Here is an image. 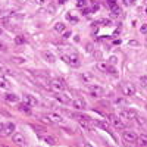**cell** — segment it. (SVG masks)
<instances>
[{
  "label": "cell",
  "mask_w": 147,
  "mask_h": 147,
  "mask_svg": "<svg viewBox=\"0 0 147 147\" xmlns=\"http://www.w3.org/2000/svg\"><path fill=\"white\" fill-rule=\"evenodd\" d=\"M60 57H62V60H63L65 63H68V65H71L74 68H78L80 66V57L75 53H72V55H62Z\"/></svg>",
  "instance_id": "cell-1"
},
{
  "label": "cell",
  "mask_w": 147,
  "mask_h": 147,
  "mask_svg": "<svg viewBox=\"0 0 147 147\" xmlns=\"http://www.w3.org/2000/svg\"><path fill=\"white\" fill-rule=\"evenodd\" d=\"M43 122H47V124H57V122H63V118L60 116L59 113H55V112H50L44 115L43 118Z\"/></svg>",
  "instance_id": "cell-2"
},
{
  "label": "cell",
  "mask_w": 147,
  "mask_h": 147,
  "mask_svg": "<svg viewBox=\"0 0 147 147\" xmlns=\"http://www.w3.org/2000/svg\"><path fill=\"white\" fill-rule=\"evenodd\" d=\"M50 88L55 91V93H62V91H65V82L62 81V80H59V78H55V80H52L50 81Z\"/></svg>",
  "instance_id": "cell-3"
},
{
  "label": "cell",
  "mask_w": 147,
  "mask_h": 147,
  "mask_svg": "<svg viewBox=\"0 0 147 147\" xmlns=\"http://www.w3.org/2000/svg\"><path fill=\"white\" fill-rule=\"evenodd\" d=\"M107 119L110 121V124H112L115 128H118V129H125V122L122 121L119 116H116V115H113V113H110L109 116H107Z\"/></svg>",
  "instance_id": "cell-4"
},
{
  "label": "cell",
  "mask_w": 147,
  "mask_h": 147,
  "mask_svg": "<svg viewBox=\"0 0 147 147\" xmlns=\"http://www.w3.org/2000/svg\"><path fill=\"white\" fill-rule=\"evenodd\" d=\"M121 91L125 97H132L134 94H136V87H134L131 82H124L121 85Z\"/></svg>",
  "instance_id": "cell-5"
},
{
  "label": "cell",
  "mask_w": 147,
  "mask_h": 147,
  "mask_svg": "<svg viewBox=\"0 0 147 147\" xmlns=\"http://www.w3.org/2000/svg\"><path fill=\"white\" fill-rule=\"evenodd\" d=\"M119 118L125 119V121H136L137 119V113L131 109H122L119 112Z\"/></svg>",
  "instance_id": "cell-6"
},
{
  "label": "cell",
  "mask_w": 147,
  "mask_h": 147,
  "mask_svg": "<svg viewBox=\"0 0 147 147\" xmlns=\"http://www.w3.org/2000/svg\"><path fill=\"white\" fill-rule=\"evenodd\" d=\"M137 137L138 136L134 131H124L122 132V140H124L125 143H129V144L137 143Z\"/></svg>",
  "instance_id": "cell-7"
},
{
  "label": "cell",
  "mask_w": 147,
  "mask_h": 147,
  "mask_svg": "<svg viewBox=\"0 0 147 147\" xmlns=\"http://www.w3.org/2000/svg\"><path fill=\"white\" fill-rule=\"evenodd\" d=\"M71 105H72V107H74V109H80V110H82V109L87 107V103H85V100L82 99V97L74 99V100L71 102Z\"/></svg>",
  "instance_id": "cell-8"
},
{
  "label": "cell",
  "mask_w": 147,
  "mask_h": 147,
  "mask_svg": "<svg viewBox=\"0 0 147 147\" xmlns=\"http://www.w3.org/2000/svg\"><path fill=\"white\" fill-rule=\"evenodd\" d=\"M88 91H90V94H91L93 97H100V96H103V93H105V90L100 87V85H90Z\"/></svg>",
  "instance_id": "cell-9"
},
{
  "label": "cell",
  "mask_w": 147,
  "mask_h": 147,
  "mask_svg": "<svg viewBox=\"0 0 147 147\" xmlns=\"http://www.w3.org/2000/svg\"><path fill=\"white\" fill-rule=\"evenodd\" d=\"M12 141L18 146H24L25 144V137H24V134H21V132H13L12 134Z\"/></svg>",
  "instance_id": "cell-10"
},
{
  "label": "cell",
  "mask_w": 147,
  "mask_h": 147,
  "mask_svg": "<svg viewBox=\"0 0 147 147\" xmlns=\"http://www.w3.org/2000/svg\"><path fill=\"white\" fill-rule=\"evenodd\" d=\"M24 103L31 107V106H37V105H38V100H37L32 94H25V96H24Z\"/></svg>",
  "instance_id": "cell-11"
},
{
  "label": "cell",
  "mask_w": 147,
  "mask_h": 147,
  "mask_svg": "<svg viewBox=\"0 0 147 147\" xmlns=\"http://www.w3.org/2000/svg\"><path fill=\"white\" fill-rule=\"evenodd\" d=\"M19 97L15 94V93H6L5 94V102L9 103V105H13V103H18Z\"/></svg>",
  "instance_id": "cell-12"
},
{
  "label": "cell",
  "mask_w": 147,
  "mask_h": 147,
  "mask_svg": "<svg viewBox=\"0 0 147 147\" xmlns=\"http://www.w3.org/2000/svg\"><path fill=\"white\" fill-rule=\"evenodd\" d=\"M97 68H99L100 71H103V72H112V74H115V69L110 66L107 62H99V63H97Z\"/></svg>",
  "instance_id": "cell-13"
},
{
  "label": "cell",
  "mask_w": 147,
  "mask_h": 147,
  "mask_svg": "<svg viewBox=\"0 0 147 147\" xmlns=\"http://www.w3.org/2000/svg\"><path fill=\"white\" fill-rule=\"evenodd\" d=\"M16 125L13 122H6V127H5V136H12V132H15Z\"/></svg>",
  "instance_id": "cell-14"
},
{
  "label": "cell",
  "mask_w": 147,
  "mask_h": 147,
  "mask_svg": "<svg viewBox=\"0 0 147 147\" xmlns=\"http://www.w3.org/2000/svg\"><path fill=\"white\" fill-rule=\"evenodd\" d=\"M55 99H56L57 102H60V103H63V105H69V103H71V100L68 99L65 94H62V93H56Z\"/></svg>",
  "instance_id": "cell-15"
},
{
  "label": "cell",
  "mask_w": 147,
  "mask_h": 147,
  "mask_svg": "<svg viewBox=\"0 0 147 147\" xmlns=\"http://www.w3.org/2000/svg\"><path fill=\"white\" fill-rule=\"evenodd\" d=\"M43 57H44V59L47 60L49 63H55V62H56V56H55V55H53V53H52L50 50L44 52V53H43Z\"/></svg>",
  "instance_id": "cell-16"
},
{
  "label": "cell",
  "mask_w": 147,
  "mask_h": 147,
  "mask_svg": "<svg viewBox=\"0 0 147 147\" xmlns=\"http://www.w3.org/2000/svg\"><path fill=\"white\" fill-rule=\"evenodd\" d=\"M43 141H44L46 144H49V146H56V144H57V140H56V137H53V136H44V137H43Z\"/></svg>",
  "instance_id": "cell-17"
},
{
  "label": "cell",
  "mask_w": 147,
  "mask_h": 147,
  "mask_svg": "<svg viewBox=\"0 0 147 147\" xmlns=\"http://www.w3.org/2000/svg\"><path fill=\"white\" fill-rule=\"evenodd\" d=\"M96 125L100 127V128L105 129V131H109V129H110V124H109L107 121H99V119H97V121H96Z\"/></svg>",
  "instance_id": "cell-18"
},
{
  "label": "cell",
  "mask_w": 147,
  "mask_h": 147,
  "mask_svg": "<svg viewBox=\"0 0 147 147\" xmlns=\"http://www.w3.org/2000/svg\"><path fill=\"white\" fill-rule=\"evenodd\" d=\"M57 34H62L63 31H66V27H65V24L63 22H57V24H55V28H53Z\"/></svg>",
  "instance_id": "cell-19"
},
{
  "label": "cell",
  "mask_w": 147,
  "mask_h": 147,
  "mask_svg": "<svg viewBox=\"0 0 147 147\" xmlns=\"http://www.w3.org/2000/svg\"><path fill=\"white\" fill-rule=\"evenodd\" d=\"M137 143L141 147H147V136H146V134H141L140 137H137Z\"/></svg>",
  "instance_id": "cell-20"
},
{
  "label": "cell",
  "mask_w": 147,
  "mask_h": 147,
  "mask_svg": "<svg viewBox=\"0 0 147 147\" xmlns=\"http://www.w3.org/2000/svg\"><path fill=\"white\" fill-rule=\"evenodd\" d=\"M81 80L84 81V82H91L93 81V75H91V74L90 72H84V74H81Z\"/></svg>",
  "instance_id": "cell-21"
},
{
  "label": "cell",
  "mask_w": 147,
  "mask_h": 147,
  "mask_svg": "<svg viewBox=\"0 0 147 147\" xmlns=\"http://www.w3.org/2000/svg\"><path fill=\"white\" fill-rule=\"evenodd\" d=\"M18 110H19V112H25V113H31V110H30V106H28V105H25V103H22V105H19V106H18Z\"/></svg>",
  "instance_id": "cell-22"
},
{
  "label": "cell",
  "mask_w": 147,
  "mask_h": 147,
  "mask_svg": "<svg viewBox=\"0 0 147 147\" xmlns=\"http://www.w3.org/2000/svg\"><path fill=\"white\" fill-rule=\"evenodd\" d=\"M9 81L5 77H0V88H9Z\"/></svg>",
  "instance_id": "cell-23"
},
{
  "label": "cell",
  "mask_w": 147,
  "mask_h": 147,
  "mask_svg": "<svg viewBox=\"0 0 147 147\" xmlns=\"http://www.w3.org/2000/svg\"><path fill=\"white\" fill-rule=\"evenodd\" d=\"M15 43L16 44H24V43H27V38L24 35H18L16 38H15Z\"/></svg>",
  "instance_id": "cell-24"
},
{
  "label": "cell",
  "mask_w": 147,
  "mask_h": 147,
  "mask_svg": "<svg viewBox=\"0 0 147 147\" xmlns=\"http://www.w3.org/2000/svg\"><path fill=\"white\" fill-rule=\"evenodd\" d=\"M66 19H68L71 24H77V22H78V18H77V16H74V15H71V13L66 15Z\"/></svg>",
  "instance_id": "cell-25"
},
{
  "label": "cell",
  "mask_w": 147,
  "mask_h": 147,
  "mask_svg": "<svg viewBox=\"0 0 147 147\" xmlns=\"http://www.w3.org/2000/svg\"><path fill=\"white\" fill-rule=\"evenodd\" d=\"M140 84H141V87H147V75L140 77Z\"/></svg>",
  "instance_id": "cell-26"
},
{
  "label": "cell",
  "mask_w": 147,
  "mask_h": 147,
  "mask_svg": "<svg viewBox=\"0 0 147 147\" xmlns=\"http://www.w3.org/2000/svg\"><path fill=\"white\" fill-rule=\"evenodd\" d=\"M5 127L6 122H0V136H5Z\"/></svg>",
  "instance_id": "cell-27"
},
{
  "label": "cell",
  "mask_w": 147,
  "mask_h": 147,
  "mask_svg": "<svg viewBox=\"0 0 147 147\" xmlns=\"http://www.w3.org/2000/svg\"><path fill=\"white\" fill-rule=\"evenodd\" d=\"M62 34H63V35H62V38H63V40H68L69 37H71V31H63Z\"/></svg>",
  "instance_id": "cell-28"
},
{
  "label": "cell",
  "mask_w": 147,
  "mask_h": 147,
  "mask_svg": "<svg viewBox=\"0 0 147 147\" xmlns=\"http://www.w3.org/2000/svg\"><path fill=\"white\" fill-rule=\"evenodd\" d=\"M140 32L141 34H147V24H144V25L140 27Z\"/></svg>",
  "instance_id": "cell-29"
},
{
  "label": "cell",
  "mask_w": 147,
  "mask_h": 147,
  "mask_svg": "<svg viewBox=\"0 0 147 147\" xmlns=\"http://www.w3.org/2000/svg\"><path fill=\"white\" fill-rule=\"evenodd\" d=\"M6 50H7V46H6L5 43L0 41V52H6Z\"/></svg>",
  "instance_id": "cell-30"
},
{
  "label": "cell",
  "mask_w": 147,
  "mask_h": 147,
  "mask_svg": "<svg viewBox=\"0 0 147 147\" xmlns=\"http://www.w3.org/2000/svg\"><path fill=\"white\" fill-rule=\"evenodd\" d=\"M77 2H78V3H77V5H78V6H80V7H84V6H85V5H87V3H85V0H77Z\"/></svg>",
  "instance_id": "cell-31"
},
{
  "label": "cell",
  "mask_w": 147,
  "mask_h": 147,
  "mask_svg": "<svg viewBox=\"0 0 147 147\" xmlns=\"http://www.w3.org/2000/svg\"><path fill=\"white\" fill-rule=\"evenodd\" d=\"M13 60H16V63H22V62H25V59H22V57H13Z\"/></svg>",
  "instance_id": "cell-32"
},
{
  "label": "cell",
  "mask_w": 147,
  "mask_h": 147,
  "mask_svg": "<svg viewBox=\"0 0 147 147\" xmlns=\"http://www.w3.org/2000/svg\"><path fill=\"white\" fill-rule=\"evenodd\" d=\"M132 2H134V0H124V5L125 6H129V5H132Z\"/></svg>",
  "instance_id": "cell-33"
},
{
  "label": "cell",
  "mask_w": 147,
  "mask_h": 147,
  "mask_svg": "<svg viewBox=\"0 0 147 147\" xmlns=\"http://www.w3.org/2000/svg\"><path fill=\"white\" fill-rule=\"evenodd\" d=\"M35 3H37V5H44L46 0H35Z\"/></svg>",
  "instance_id": "cell-34"
},
{
  "label": "cell",
  "mask_w": 147,
  "mask_h": 147,
  "mask_svg": "<svg viewBox=\"0 0 147 147\" xmlns=\"http://www.w3.org/2000/svg\"><path fill=\"white\" fill-rule=\"evenodd\" d=\"M116 62V57H110V63H115Z\"/></svg>",
  "instance_id": "cell-35"
},
{
  "label": "cell",
  "mask_w": 147,
  "mask_h": 147,
  "mask_svg": "<svg viewBox=\"0 0 147 147\" xmlns=\"http://www.w3.org/2000/svg\"><path fill=\"white\" fill-rule=\"evenodd\" d=\"M84 147H93V146H91V144H90V143H87V144H85V146H84Z\"/></svg>",
  "instance_id": "cell-36"
},
{
  "label": "cell",
  "mask_w": 147,
  "mask_h": 147,
  "mask_svg": "<svg viewBox=\"0 0 147 147\" xmlns=\"http://www.w3.org/2000/svg\"><path fill=\"white\" fill-rule=\"evenodd\" d=\"M18 2H21V3H25V2H27V0H18Z\"/></svg>",
  "instance_id": "cell-37"
},
{
  "label": "cell",
  "mask_w": 147,
  "mask_h": 147,
  "mask_svg": "<svg viewBox=\"0 0 147 147\" xmlns=\"http://www.w3.org/2000/svg\"><path fill=\"white\" fill-rule=\"evenodd\" d=\"M3 34V28H0V35H2Z\"/></svg>",
  "instance_id": "cell-38"
},
{
  "label": "cell",
  "mask_w": 147,
  "mask_h": 147,
  "mask_svg": "<svg viewBox=\"0 0 147 147\" xmlns=\"http://www.w3.org/2000/svg\"><path fill=\"white\" fill-rule=\"evenodd\" d=\"M146 13H147V9H146Z\"/></svg>",
  "instance_id": "cell-39"
}]
</instances>
